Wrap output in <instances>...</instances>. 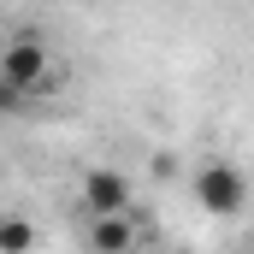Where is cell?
<instances>
[{"label":"cell","instance_id":"cell-1","mask_svg":"<svg viewBox=\"0 0 254 254\" xmlns=\"http://www.w3.org/2000/svg\"><path fill=\"white\" fill-rule=\"evenodd\" d=\"M48 89H60V71L48 60V48L42 42H12L6 54H0V101L6 107H18L24 95H48Z\"/></svg>","mask_w":254,"mask_h":254},{"label":"cell","instance_id":"cell-2","mask_svg":"<svg viewBox=\"0 0 254 254\" xmlns=\"http://www.w3.org/2000/svg\"><path fill=\"white\" fill-rule=\"evenodd\" d=\"M195 201L213 213V219H231L237 207H249V178L231 166V160H207L195 172Z\"/></svg>","mask_w":254,"mask_h":254},{"label":"cell","instance_id":"cell-3","mask_svg":"<svg viewBox=\"0 0 254 254\" xmlns=\"http://www.w3.org/2000/svg\"><path fill=\"white\" fill-rule=\"evenodd\" d=\"M83 207H89V219H107V213H130V184L119 178V172L95 166V172L83 178Z\"/></svg>","mask_w":254,"mask_h":254},{"label":"cell","instance_id":"cell-4","mask_svg":"<svg viewBox=\"0 0 254 254\" xmlns=\"http://www.w3.org/2000/svg\"><path fill=\"white\" fill-rule=\"evenodd\" d=\"M136 243V225L125 213H107V219H89V254H125Z\"/></svg>","mask_w":254,"mask_h":254},{"label":"cell","instance_id":"cell-5","mask_svg":"<svg viewBox=\"0 0 254 254\" xmlns=\"http://www.w3.org/2000/svg\"><path fill=\"white\" fill-rule=\"evenodd\" d=\"M36 243V231H30V219H18V213H6L0 219V254H30Z\"/></svg>","mask_w":254,"mask_h":254}]
</instances>
